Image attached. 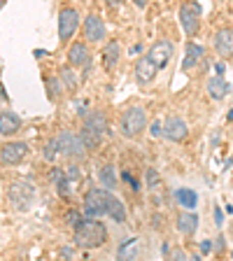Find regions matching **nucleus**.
Wrapping results in <instances>:
<instances>
[{
	"label": "nucleus",
	"instance_id": "9b49d317",
	"mask_svg": "<svg viewBox=\"0 0 233 261\" xmlns=\"http://www.w3.org/2000/svg\"><path fill=\"white\" fill-rule=\"evenodd\" d=\"M84 35L89 42H100L105 38V23L98 14H89L84 21Z\"/></svg>",
	"mask_w": 233,
	"mask_h": 261
},
{
	"label": "nucleus",
	"instance_id": "5701e85b",
	"mask_svg": "<svg viewBox=\"0 0 233 261\" xmlns=\"http://www.w3.org/2000/svg\"><path fill=\"white\" fill-rule=\"evenodd\" d=\"M80 136H82V140H84V145H87V149H93V147L100 145V138H103V133H100V130L89 128V126H84Z\"/></svg>",
	"mask_w": 233,
	"mask_h": 261
},
{
	"label": "nucleus",
	"instance_id": "f03ea898",
	"mask_svg": "<svg viewBox=\"0 0 233 261\" xmlns=\"http://www.w3.org/2000/svg\"><path fill=\"white\" fill-rule=\"evenodd\" d=\"M145 124H147V117H145V110H142V108H128V110H124V114H121V119H119L121 133H124V136H128V138L142 133Z\"/></svg>",
	"mask_w": 233,
	"mask_h": 261
},
{
	"label": "nucleus",
	"instance_id": "423d86ee",
	"mask_svg": "<svg viewBox=\"0 0 233 261\" xmlns=\"http://www.w3.org/2000/svg\"><path fill=\"white\" fill-rule=\"evenodd\" d=\"M179 23L187 35H196L201 26V5L198 3H185L179 7Z\"/></svg>",
	"mask_w": 233,
	"mask_h": 261
},
{
	"label": "nucleus",
	"instance_id": "f257e3e1",
	"mask_svg": "<svg viewBox=\"0 0 233 261\" xmlns=\"http://www.w3.org/2000/svg\"><path fill=\"white\" fill-rule=\"evenodd\" d=\"M108 240V228L100 222H82L75 228V245L82 250H96Z\"/></svg>",
	"mask_w": 233,
	"mask_h": 261
},
{
	"label": "nucleus",
	"instance_id": "0eeeda50",
	"mask_svg": "<svg viewBox=\"0 0 233 261\" xmlns=\"http://www.w3.org/2000/svg\"><path fill=\"white\" fill-rule=\"evenodd\" d=\"M80 28V14L72 7H65L59 14V40L61 42H68V40L75 35V31Z\"/></svg>",
	"mask_w": 233,
	"mask_h": 261
},
{
	"label": "nucleus",
	"instance_id": "b1692460",
	"mask_svg": "<svg viewBox=\"0 0 233 261\" xmlns=\"http://www.w3.org/2000/svg\"><path fill=\"white\" fill-rule=\"evenodd\" d=\"M84 126H89V128H93V130H100V133H105V128H108V121H105V117L100 112H93V114H89V117H87Z\"/></svg>",
	"mask_w": 233,
	"mask_h": 261
},
{
	"label": "nucleus",
	"instance_id": "cd10ccee",
	"mask_svg": "<svg viewBox=\"0 0 233 261\" xmlns=\"http://www.w3.org/2000/svg\"><path fill=\"white\" fill-rule=\"evenodd\" d=\"M68 224H70L72 228H77L82 224V217H80V212H70V215H68Z\"/></svg>",
	"mask_w": 233,
	"mask_h": 261
},
{
	"label": "nucleus",
	"instance_id": "4c0bfd02",
	"mask_svg": "<svg viewBox=\"0 0 233 261\" xmlns=\"http://www.w3.org/2000/svg\"><path fill=\"white\" fill-rule=\"evenodd\" d=\"M0 98H3V100H7V93H5V89H3V84H0Z\"/></svg>",
	"mask_w": 233,
	"mask_h": 261
},
{
	"label": "nucleus",
	"instance_id": "c756f323",
	"mask_svg": "<svg viewBox=\"0 0 233 261\" xmlns=\"http://www.w3.org/2000/svg\"><path fill=\"white\" fill-rule=\"evenodd\" d=\"M157 182H159L157 170H147V185H149V187H157Z\"/></svg>",
	"mask_w": 233,
	"mask_h": 261
},
{
	"label": "nucleus",
	"instance_id": "393cba45",
	"mask_svg": "<svg viewBox=\"0 0 233 261\" xmlns=\"http://www.w3.org/2000/svg\"><path fill=\"white\" fill-rule=\"evenodd\" d=\"M51 179H54V182H56V189H59V194H63V196L68 194V185H70V182L65 179L63 170L54 168V170H51Z\"/></svg>",
	"mask_w": 233,
	"mask_h": 261
},
{
	"label": "nucleus",
	"instance_id": "4468645a",
	"mask_svg": "<svg viewBox=\"0 0 233 261\" xmlns=\"http://www.w3.org/2000/svg\"><path fill=\"white\" fill-rule=\"evenodd\" d=\"M21 128V119L14 112H0V136H14Z\"/></svg>",
	"mask_w": 233,
	"mask_h": 261
},
{
	"label": "nucleus",
	"instance_id": "20e7f679",
	"mask_svg": "<svg viewBox=\"0 0 233 261\" xmlns=\"http://www.w3.org/2000/svg\"><path fill=\"white\" fill-rule=\"evenodd\" d=\"M108 191L110 189H91L84 198V212L87 217L96 219L100 215H108Z\"/></svg>",
	"mask_w": 233,
	"mask_h": 261
},
{
	"label": "nucleus",
	"instance_id": "58836bf2",
	"mask_svg": "<svg viewBox=\"0 0 233 261\" xmlns=\"http://www.w3.org/2000/svg\"><path fill=\"white\" fill-rule=\"evenodd\" d=\"M133 3H136L138 7H145V5H147V0H133Z\"/></svg>",
	"mask_w": 233,
	"mask_h": 261
},
{
	"label": "nucleus",
	"instance_id": "a211bd4d",
	"mask_svg": "<svg viewBox=\"0 0 233 261\" xmlns=\"http://www.w3.org/2000/svg\"><path fill=\"white\" fill-rule=\"evenodd\" d=\"M215 49H217V54L222 56H231L233 54V35L226 31H219L215 35Z\"/></svg>",
	"mask_w": 233,
	"mask_h": 261
},
{
	"label": "nucleus",
	"instance_id": "ddd939ff",
	"mask_svg": "<svg viewBox=\"0 0 233 261\" xmlns=\"http://www.w3.org/2000/svg\"><path fill=\"white\" fill-rule=\"evenodd\" d=\"M208 93H210L215 100H222V98H226L228 93H231V84H228L222 75L212 77V80H208Z\"/></svg>",
	"mask_w": 233,
	"mask_h": 261
},
{
	"label": "nucleus",
	"instance_id": "f3484780",
	"mask_svg": "<svg viewBox=\"0 0 233 261\" xmlns=\"http://www.w3.org/2000/svg\"><path fill=\"white\" fill-rule=\"evenodd\" d=\"M175 201L185 207V210H194V207L198 205V194H196L194 189H185V187H182V189L175 191Z\"/></svg>",
	"mask_w": 233,
	"mask_h": 261
},
{
	"label": "nucleus",
	"instance_id": "39448f33",
	"mask_svg": "<svg viewBox=\"0 0 233 261\" xmlns=\"http://www.w3.org/2000/svg\"><path fill=\"white\" fill-rule=\"evenodd\" d=\"M7 194H10V203L16 210H28L31 203L35 201V189H33V185H28V182H14Z\"/></svg>",
	"mask_w": 233,
	"mask_h": 261
},
{
	"label": "nucleus",
	"instance_id": "a878e982",
	"mask_svg": "<svg viewBox=\"0 0 233 261\" xmlns=\"http://www.w3.org/2000/svg\"><path fill=\"white\" fill-rule=\"evenodd\" d=\"M61 77H63V80H65V87L70 89V91H75V87H77V80H75V75H72V72L68 70V68H63V70H61Z\"/></svg>",
	"mask_w": 233,
	"mask_h": 261
},
{
	"label": "nucleus",
	"instance_id": "4be33fe9",
	"mask_svg": "<svg viewBox=\"0 0 233 261\" xmlns=\"http://www.w3.org/2000/svg\"><path fill=\"white\" fill-rule=\"evenodd\" d=\"M117 61H119V42H110L103 51V65L110 70L117 65Z\"/></svg>",
	"mask_w": 233,
	"mask_h": 261
},
{
	"label": "nucleus",
	"instance_id": "72a5a7b5",
	"mask_svg": "<svg viewBox=\"0 0 233 261\" xmlns=\"http://www.w3.org/2000/svg\"><path fill=\"white\" fill-rule=\"evenodd\" d=\"M124 179H126V182H128V185H131V187H133V189H138V185H136V179L131 177V175H128V173H124Z\"/></svg>",
	"mask_w": 233,
	"mask_h": 261
},
{
	"label": "nucleus",
	"instance_id": "f8f14e48",
	"mask_svg": "<svg viewBox=\"0 0 233 261\" xmlns=\"http://www.w3.org/2000/svg\"><path fill=\"white\" fill-rule=\"evenodd\" d=\"M157 70H159V65L154 63L149 56H142L140 61L136 63V77H138V82H152L154 80V75H157Z\"/></svg>",
	"mask_w": 233,
	"mask_h": 261
},
{
	"label": "nucleus",
	"instance_id": "dca6fc26",
	"mask_svg": "<svg viewBox=\"0 0 233 261\" xmlns=\"http://www.w3.org/2000/svg\"><path fill=\"white\" fill-rule=\"evenodd\" d=\"M203 54H205V49H203L201 44L189 42L187 44V51H185V61H182V70H191V68L203 59Z\"/></svg>",
	"mask_w": 233,
	"mask_h": 261
},
{
	"label": "nucleus",
	"instance_id": "2eb2a0df",
	"mask_svg": "<svg viewBox=\"0 0 233 261\" xmlns=\"http://www.w3.org/2000/svg\"><path fill=\"white\" fill-rule=\"evenodd\" d=\"M108 217H112V222L117 224H124L126 222V207L124 203L117 198V196H112L108 191Z\"/></svg>",
	"mask_w": 233,
	"mask_h": 261
},
{
	"label": "nucleus",
	"instance_id": "7c9ffc66",
	"mask_svg": "<svg viewBox=\"0 0 233 261\" xmlns=\"http://www.w3.org/2000/svg\"><path fill=\"white\" fill-rule=\"evenodd\" d=\"M210 250H212V243H210V240H203V243H201V252H203V254H208Z\"/></svg>",
	"mask_w": 233,
	"mask_h": 261
},
{
	"label": "nucleus",
	"instance_id": "f704fd0d",
	"mask_svg": "<svg viewBox=\"0 0 233 261\" xmlns=\"http://www.w3.org/2000/svg\"><path fill=\"white\" fill-rule=\"evenodd\" d=\"M215 222H217V226H219V224H222V210H219V207H217V210H215Z\"/></svg>",
	"mask_w": 233,
	"mask_h": 261
},
{
	"label": "nucleus",
	"instance_id": "e433bc0d",
	"mask_svg": "<svg viewBox=\"0 0 233 261\" xmlns=\"http://www.w3.org/2000/svg\"><path fill=\"white\" fill-rule=\"evenodd\" d=\"M215 70L222 75V72H226V68H224V63H217V65H215Z\"/></svg>",
	"mask_w": 233,
	"mask_h": 261
},
{
	"label": "nucleus",
	"instance_id": "c9c22d12",
	"mask_svg": "<svg viewBox=\"0 0 233 261\" xmlns=\"http://www.w3.org/2000/svg\"><path fill=\"white\" fill-rule=\"evenodd\" d=\"M105 3H108L110 7H119L121 5V0H105Z\"/></svg>",
	"mask_w": 233,
	"mask_h": 261
},
{
	"label": "nucleus",
	"instance_id": "412c9836",
	"mask_svg": "<svg viewBox=\"0 0 233 261\" xmlns=\"http://www.w3.org/2000/svg\"><path fill=\"white\" fill-rule=\"evenodd\" d=\"M68 61H70L72 65H84L89 61V51H87V47H84V44L82 42H75L72 44L70 49H68Z\"/></svg>",
	"mask_w": 233,
	"mask_h": 261
},
{
	"label": "nucleus",
	"instance_id": "6ab92c4d",
	"mask_svg": "<svg viewBox=\"0 0 233 261\" xmlns=\"http://www.w3.org/2000/svg\"><path fill=\"white\" fill-rule=\"evenodd\" d=\"M177 228H179V233L191 236L198 228V217H196L194 212H182L177 217Z\"/></svg>",
	"mask_w": 233,
	"mask_h": 261
},
{
	"label": "nucleus",
	"instance_id": "c85d7f7f",
	"mask_svg": "<svg viewBox=\"0 0 233 261\" xmlns=\"http://www.w3.org/2000/svg\"><path fill=\"white\" fill-rule=\"evenodd\" d=\"M47 87H49V91H51V96H54V93H56V96H59V93H61L59 82H56L54 77H49V80H47Z\"/></svg>",
	"mask_w": 233,
	"mask_h": 261
},
{
	"label": "nucleus",
	"instance_id": "aec40b11",
	"mask_svg": "<svg viewBox=\"0 0 233 261\" xmlns=\"http://www.w3.org/2000/svg\"><path fill=\"white\" fill-rule=\"evenodd\" d=\"M98 179H100V185H103L105 189H117V173H114L112 163L100 166V170H98Z\"/></svg>",
	"mask_w": 233,
	"mask_h": 261
},
{
	"label": "nucleus",
	"instance_id": "7ed1b4c3",
	"mask_svg": "<svg viewBox=\"0 0 233 261\" xmlns=\"http://www.w3.org/2000/svg\"><path fill=\"white\" fill-rule=\"evenodd\" d=\"M56 145H59L61 154H65V156H84V152H87V145H84V140H82V136H77V133H72V130H61L59 136H56Z\"/></svg>",
	"mask_w": 233,
	"mask_h": 261
},
{
	"label": "nucleus",
	"instance_id": "bb28decb",
	"mask_svg": "<svg viewBox=\"0 0 233 261\" xmlns=\"http://www.w3.org/2000/svg\"><path fill=\"white\" fill-rule=\"evenodd\" d=\"M59 152H61V149H59V145H56V140H51V142L47 145V149H44V156H47L49 161H54Z\"/></svg>",
	"mask_w": 233,
	"mask_h": 261
},
{
	"label": "nucleus",
	"instance_id": "1a4fd4ad",
	"mask_svg": "<svg viewBox=\"0 0 233 261\" xmlns=\"http://www.w3.org/2000/svg\"><path fill=\"white\" fill-rule=\"evenodd\" d=\"M28 154V145L26 142H7L0 149V161L5 166H16L19 161H23V156Z\"/></svg>",
	"mask_w": 233,
	"mask_h": 261
},
{
	"label": "nucleus",
	"instance_id": "2f4dec72",
	"mask_svg": "<svg viewBox=\"0 0 233 261\" xmlns=\"http://www.w3.org/2000/svg\"><path fill=\"white\" fill-rule=\"evenodd\" d=\"M68 175H70V179L80 177V170H77V166H70V168H68Z\"/></svg>",
	"mask_w": 233,
	"mask_h": 261
},
{
	"label": "nucleus",
	"instance_id": "6e6552de",
	"mask_svg": "<svg viewBox=\"0 0 233 261\" xmlns=\"http://www.w3.org/2000/svg\"><path fill=\"white\" fill-rule=\"evenodd\" d=\"M163 136L173 142H182L189 136V128H187L185 119H179V117H166V119H163Z\"/></svg>",
	"mask_w": 233,
	"mask_h": 261
},
{
	"label": "nucleus",
	"instance_id": "9d476101",
	"mask_svg": "<svg viewBox=\"0 0 233 261\" xmlns=\"http://www.w3.org/2000/svg\"><path fill=\"white\" fill-rule=\"evenodd\" d=\"M173 42H168V40H161V42L152 44V49L147 51V56L154 61V63L159 65V68H163V65H168V61L173 59Z\"/></svg>",
	"mask_w": 233,
	"mask_h": 261
},
{
	"label": "nucleus",
	"instance_id": "473e14b6",
	"mask_svg": "<svg viewBox=\"0 0 233 261\" xmlns=\"http://www.w3.org/2000/svg\"><path fill=\"white\" fill-rule=\"evenodd\" d=\"M152 133H154V136H161V133H163V128H161V124H159V121H154V124H152Z\"/></svg>",
	"mask_w": 233,
	"mask_h": 261
}]
</instances>
